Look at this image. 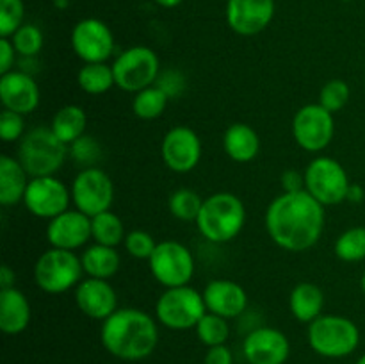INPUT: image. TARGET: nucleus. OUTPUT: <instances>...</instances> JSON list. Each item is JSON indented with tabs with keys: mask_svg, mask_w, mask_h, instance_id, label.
Here are the masks:
<instances>
[{
	"mask_svg": "<svg viewBox=\"0 0 365 364\" xmlns=\"http://www.w3.org/2000/svg\"><path fill=\"white\" fill-rule=\"evenodd\" d=\"M324 220L323 203L302 189L278 195L267 206L264 223L274 245L287 252H305L321 239Z\"/></svg>",
	"mask_w": 365,
	"mask_h": 364,
	"instance_id": "obj_1",
	"label": "nucleus"
},
{
	"mask_svg": "<svg viewBox=\"0 0 365 364\" xmlns=\"http://www.w3.org/2000/svg\"><path fill=\"white\" fill-rule=\"evenodd\" d=\"M100 339L110 355L121 360H143L157 348L159 328L148 313L125 307L102 321Z\"/></svg>",
	"mask_w": 365,
	"mask_h": 364,
	"instance_id": "obj_2",
	"label": "nucleus"
},
{
	"mask_svg": "<svg viewBox=\"0 0 365 364\" xmlns=\"http://www.w3.org/2000/svg\"><path fill=\"white\" fill-rule=\"evenodd\" d=\"M200 234L210 243H228L237 238L246 223V207L234 193L221 191L203 198L196 218Z\"/></svg>",
	"mask_w": 365,
	"mask_h": 364,
	"instance_id": "obj_3",
	"label": "nucleus"
},
{
	"mask_svg": "<svg viewBox=\"0 0 365 364\" xmlns=\"http://www.w3.org/2000/svg\"><path fill=\"white\" fill-rule=\"evenodd\" d=\"M68 156V145H64L50 127H36L25 132L18 145V156L21 166L29 177H48L63 168Z\"/></svg>",
	"mask_w": 365,
	"mask_h": 364,
	"instance_id": "obj_4",
	"label": "nucleus"
},
{
	"mask_svg": "<svg viewBox=\"0 0 365 364\" xmlns=\"http://www.w3.org/2000/svg\"><path fill=\"white\" fill-rule=\"evenodd\" d=\"M310 348L323 357L341 359L359 348L360 330L353 320L339 314H321L309 323L307 330Z\"/></svg>",
	"mask_w": 365,
	"mask_h": 364,
	"instance_id": "obj_5",
	"label": "nucleus"
},
{
	"mask_svg": "<svg viewBox=\"0 0 365 364\" xmlns=\"http://www.w3.org/2000/svg\"><path fill=\"white\" fill-rule=\"evenodd\" d=\"M84 268L81 257L70 250L52 248L38 257L34 264V282L48 295H61L77 288L82 280Z\"/></svg>",
	"mask_w": 365,
	"mask_h": 364,
	"instance_id": "obj_6",
	"label": "nucleus"
},
{
	"mask_svg": "<svg viewBox=\"0 0 365 364\" xmlns=\"http://www.w3.org/2000/svg\"><path fill=\"white\" fill-rule=\"evenodd\" d=\"M205 313L207 305L203 300V293L191 288L189 284L168 288L155 302L157 321L171 330L196 328Z\"/></svg>",
	"mask_w": 365,
	"mask_h": 364,
	"instance_id": "obj_7",
	"label": "nucleus"
},
{
	"mask_svg": "<svg viewBox=\"0 0 365 364\" xmlns=\"http://www.w3.org/2000/svg\"><path fill=\"white\" fill-rule=\"evenodd\" d=\"M110 66L118 88L134 95L155 84L160 75L159 57L152 49L143 45L123 50Z\"/></svg>",
	"mask_w": 365,
	"mask_h": 364,
	"instance_id": "obj_8",
	"label": "nucleus"
},
{
	"mask_svg": "<svg viewBox=\"0 0 365 364\" xmlns=\"http://www.w3.org/2000/svg\"><path fill=\"white\" fill-rule=\"evenodd\" d=\"M305 189L323 206H337L344 202L349 189L348 171L334 157H314L303 171Z\"/></svg>",
	"mask_w": 365,
	"mask_h": 364,
	"instance_id": "obj_9",
	"label": "nucleus"
},
{
	"mask_svg": "<svg viewBox=\"0 0 365 364\" xmlns=\"http://www.w3.org/2000/svg\"><path fill=\"white\" fill-rule=\"evenodd\" d=\"M153 278L164 288L187 285L195 275V257L191 250L180 241L166 239L157 243L152 257L148 259Z\"/></svg>",
	"mask_w": 365,
	"mask_h": 364,
	"instance_id": "obj_10",
	"label": "nucleus"
},
{
	"mask_svg": "<svg viewBox=\"0 0 365 364\" xmlns=\"http://www.w3.org/2000/svg\"><path fill=\"white\" fill-rule=\"evenodd\" d=\"M71 202L75 209L89 218L110 211L114 202V184L102 168H82L71 182Z\"/></svg>",
	"mask_w": 365,
	"mask_h": 364,
	"instance_id": "obj_11",
	"label": "nucleus"
},
{
	"mask_svg": "<svg viewBox=\"0 0 365 364\" xmlns=\"http://www.w3.org/2000/svg\"><path fill=\"white\" fill-rule=\"evenodd\" d=\"M335 134L334 113L321 103H307L292 118V138L307 152H321L331 143Z\"/></svg>",
	"mask_w": 365,
	"mask_h": 364,
	"instance_id": "obj_12",
	"label": "nucleus"
},
{
	"mask_svg": "<svg viewBox=\"0 0 365 364\" xmlns=\"http://www.w3.org/2000/svg\"><path fill=\"white\" fill-rule=\"evenodd\" d=\"M71 189L56 175L31 178L24 196V206L32 216L52 220L70 209Z\"/></svg>",
	"mask_w": 365,
	"mask_h": 364,
	"instance_id": "obj_13",
	"label": "nucleus"
},
{
	"mask_svg": "<svg viewBox=\"0 0 365 364\" xmlns=\"http://www.w3.org/2000/svg\"><path fill=\"white\" fill-rule=\"evenodd\" d=\"M71 49L84 63H106L114 52V36L98 18H84L71 31Z\"/></svg>",
	"mask_w": 365,
	"mask_h": 364,
	"instance_id": "obj_14",
	"label": "nucleus"
},
{
	"mask_svg": "<svg viewBox=\"0 0 365 364\" xmlns=\"http://www.w3.org/2000/svg\"><path fill=\"white\" fill-rule=\"evenodd\" d=\"M163 161L175 173H189L202 159V139L192 128L177 125L170 128L160 145Z\"/></svg>",
	"mask_w": 365,
	"mask_h": 364,
	"instance_id": "obj_15",
	"label": "nucleus"
},
{
	"mask_svg": "<svg viewBox=\"0 0 365 364\" xmlns=\"http://www.w3.org/2000/svg\"><path fill=\"white\" fill-rule=\"evenodd\" d=\"M242 353L250 364H285L291 343L278 328L257 327L242 341Z\"/></svg>",
	"mask_w": 365,
	"mask_h": 364,
	"instance_id": "obj_16",
	"label": "nucleus"
},
{
	"mask_svg": "<svg viewBox=\"0 0 365 364\" xmlns=\"http://www.w3.org/2000/svg\"><path fill=\"white\" fill-rule=\"evenodd\" d=\"M46 239L52 248L75 252L91 239V218L77 209H68L48 220Z\"/></svg>",
	"mask_w": 365,
	"mask_h": 364,
	"instance_id": "obj_17",
	"label": "nucleus"
},
{
	"mask_svg": "<svg viewBox=\"0 0 365 364\" xmlns=\"http://www.w3.org/2000/svg\"><path fill=\"white\" fill-rule=\"evenodd\" d=\"M274 0H228V27L239 36H255L271 24Z\"/></svg>",
	"mask_w": 365,
	"mask_h": 364,
	"instance_id": "obj_18",
	"label": "nucleus"
},
{
	"mask_svg": "<svg viewBox=\"0 0 365 364\" xmlns=\"http://www.w3.org/2000/svg\"><path fill=\"white\" fill-rule=\"evenodd\" d=\"M75 303L82 314L103 321L118 310V295L109 280L86 277L75 288Z\"/></svg>",
	"mask_w": 365,
	"mask_h": 364,
	"instance_id": "obj_19",
	"label": "nucleus"
},
{
	"mask_svg": "<svg viewBox=\"0 0 365 364\" xmlns=\"http://www.w3.org/2000/svg\"><path fill=\"white\" fill-rule=\"evenodd\" d=\"M0 102L4 109L31 114L39 106V88L31 74L13 70L0 75Z\"/></svg>",
	"mask_w": 365,
	"mask_h": 364,
	"instance_id": "obj_20",
	"label": "nucleus"
},
{
	"mask_svg": "<svg viewBox=\"0 0 365 364\" xmlns=\"http://www.w3.org/2000/svg\"><path fill=\"white\" fill-rule=\"evenodd\" d=\"M203 300L209 313L223 316L227 320L239 318L248 307V293L239 282L228 278L210 280L203 289Z\"/></svg>",
	"mask_w": 365,
	"mask_h": 364,
	"instance_id": "obj_21",
	"label": "nucleus"
},
{
	"mask_svg": "<svg viewBox=\"0 0 365 364\" xmlns=\"http://www.w3.org/2000/svg\"><path fill=\"white\" fill-rule=\"evenodd\" d=\"M31 323V303L18 288L0 289V330L7 335L24 332Z\"/></svg>",
	"mask_w": 365,
	"mask_h": 364,
	"instance_id": "obj_22",
	"label": "nucleus"
},
{
	"mask_svg": "<svg viewBox=\"0 0 365 364\" xmlns=\"http://www.w3.org/2000/svg\"><path fill=\"white\" fill-rule=\"evenodd\" d=\"M31 177L16 157H0V203L4 207L24 202Z\"/></svg>",
	"mask_w": 365,
	"mask_h": 364,
	"instance_id": "obj_23",
	"label": "nucleus"
},
{
	"mask_svg": "<svg viewBox=\"0 0 365 364\" xmlns=\"http://www.w3.org/2000/svg\"><path fill=\"white\" fill-rule=\"evenodd\" d=\"M223 150L235 163H250L259 156L260 138L248 123H234L225 131Z\"/></svg>",
	"mask_w": 365,
	"mask_h": 364,
	"instance_id": "obj_24",
	"label": "nucleus"
},
{
	"mask_svg": "<svg viewBox=\"0 0 365 364\" xmlns=\"http://www.w3.org/2000/svg\"><path fill=\"white\" fill-rule=\"evenodd\" d=\"M324 293L314 282H299L289 296V309L302 323H312L323 314Z\"/></svg>",
	"mask_w": 365,
	"mask_h": 364,
	"instance_id": "obj_25",
	"label": "nucleus"
},
{
	"mask_svg": "<svg viewBox=\"0 0 365 364\" xmlns=\"http://www.w3.org/2000/svg\"><path fill=\"white\" fill-rule=\"evenodd\" d=\"M81 261L84 273L88 277L103 278V280H109L110 277H114L121 266V257L118 250L114 246L98 245V243H93L91 246H88L82 252Z\"/></svg>",
	"mask_w": 365,
	"mask_h": 364,
	"instance_id": "obj_26",
	"label": "nucleus"
},
{
	"mask_svg": "<svg viewBox=\"0 0 365 364\" xmlns=\"http://www.w3.org/2000/svg\"><path fill=\"white\" fill-rule=\"evenodd\" d=\"M86 125H88L86 111L75 103L61 107L50 121V128L53 134L68 146L86 134Z\"/></svg>",
	"mask_w": 365,
	"mask_h": 364,
	"instance_id": "obj_27",
	"label": "nucleus"
},
{
	"mask_svg": "<svg viewBox=\"0 0 365 364\" xmlns=\"http://www.w3.org/2000/svg\"><path fill=\"white\" fill-rule=\"evenodd\" d=\"M77 84L88 95H103L116 86L113 66L107 63H84L77 74Z\"/></svg>",
	"mask_w": 365,
	"mask_h": 364,
	"instance_id": "obj_28",
	"label": "nucleus"
},
{
	"mask_svg": "<svg viewBox=\"0 0 365 364\" xmlns=\"http://www.w3.org/2000/svg\"><path fill=\"white\" fill-rule=\"evenodd\" d=\"M125 238H127V232H125L123 221L113 211H106L91 218V239L98 245L116 248L125 241Z\"/></svg>",
	"mask_w": 365,
	"mask_h": 364,
	"instance_id": "obj_29",
	"label": "nucleus"
},
{
	"mask_svg": "<svg viewBox=\"0 0 365 364\" xmlns=\"http://www.w3.org/2000/svg\"><path fill=\"white\" fill-rule=\"evenodd\" d=\"M170 96L159 88V86H148L134 95L132 100V111L141 120H157L166 111Z\"/></svg>",
	"mask_w": 365,
	"mask_h": 364,
	"instance_id": "obj_30",
	"label": "nucleus"
},
{
	"mask_svg": "<svg viewBox=\"0 0 365 364\" xmlns=\"http://www.w3.org/2000/svg\"><path fill=\"white\" fill-rule=\"evenodd\" d=\"M202 206V196L189 188L177 189V191L171 193L170 200H168V209L180 221H196Z\"/></svg>",
	"mask_w": 365,
	"mask_h": 364,
	"instance_id": "obj_31",
	"label": "nucleus"
},
{
	"mask_svg": "<svg viewBox=\"0 0 365 364\" xmlns=\"http://www.w3.org/2000/svg\"><path fill=\"white\" fill-rule=\"evenodd\" d=\"M335 256L344 263L365 259V227H351L342 232L334 245Z\"/></svg>",
	"mask_w": 365,
	"mask_h": 364,
	"instance_id": "obj_32",
	"label": "nucleus"
},
{
	"mask_svg": "<svg viewBox=\"0 0 365 364\" xmlns=\"http://www.w3.org/2000/svg\"><path fill=\"white\" fill-rule=\"evenodd\" d=\"M196 335H198L200 341L203 345L210 346H217V345H225L230 335V327H228V320L223 316H217V314L209 313L207 310L205 316L198 321L196 325Z\"/></svg>",
	"mask_w": 365,
	"mask_h": 364,
	"instance_id": "obj_33",
	"label": "nucleus"
},
{
	"mask_svg": "<svg viewBox=\"0 0 365 364\" xmlns=\"http://www.w3.org/2000/svg\"><path fill=\"white\" fill-rule=\"evenodd\" d=\"M14 49L21 57H36L43 49V32L32 24H24L11 36Z\"/></svg>",
	"mask_w": 365,
	"mask_h": 364,
	"instance_id": "obj_34",
	"label": "nucleus"
},
{
	"mask_svg": "<svg viewBox=\"0 0 365 364\" xmlns=\"http://www.w3.org/2000/svg\"><path fill=\"white\" fill-rule=\"evenodd\" d=\"M71 159L81 168H95L102 159V146L93 136L84 134L68 146Z\"/></svg>",
	"mask_w": 365,
	"mask_h": 364,
	"instance_id": "obj_35",
	"label": "nucleus"
},
{
	"mask_svg": "<svg viewBox=\"0 0 365 364\" xmlns=\"http://www.w3.org/2000/svg\"><path fill=\"white\" fill-rule=\"evenodd\" d=\"M349 96H351V91H349L348 82H344L342 79H331L321 88L319 103L324 109L335 114L344 109L346 103L349 102Z\"/></svg>",
	"mask_w": 365,
	"mask_h": 364,
	"instance_id": "obj_36",
	"label": "nucleus"
},
{
	"mask_svg": "<svg viewBox=\"0 0 365 364\" xmlns=\"http://www.w3.org/2000/svg\"><path fill=\"white\" fill-rule=\"evenodd\" d=\"M21 0H0V38H11L24 25Z\"/></svg>",
	"mask_w": 365,
	"mask_h": 364,
	"instance_id": "obj_37",
	"label": "nucleus"
},
{
	"mask_svg": "<svg viewBox=\"0 0 365 364\" xmlns=\"http://www.w3.org/2000/svg\"><path fill=\"white\" fill-rule=\"evenodd\" d=\"M123 245L130 257H134V259L148 261L150 257H152L153 250H155L157 241L153 239V236L148 234L146 231H132L127 234Z\"/></svg>",
	"mask_w": 365,
	"mask_h": 364,
	"instance_id": "obj_38",
	"label": "nucleus"
},
{
	"mask_svg": "<svg viewBox=\"0 0 365 364\" xmlns=\"http://www.w3.org/2000/svg\"><path fill=\"white\" fill-rule=\"evenodd\" d=\"M25 136L24 114L4 109L0 114V138L6 143L20 141Z\"/></svg>",
	"mask_w": 365,
	"mask_h": 364,
	"instance_id": "obj_39",
	"label": "nucleus"
},
{
	"mask_svg": "<svg viewBox=\"0 0 365 364\" xmlns=\"http://www.w3.org/2000/svg\"><path fill=\"white\" fill-rule=\"evenodd\" d=\"M155 86H159L170 98H177V96L185 89V79L184 75L177 70L164 71V74L159 75Z\"/></svg>",
	"mask_w": 365,
	"mask_h": 364,
	"instance_id": "obj_40",
	"label": "nucleus"
},
{
	"mask_svg": "<svg viewBox=\"0 0 365 364\" xmlns=\"http://www.w3.org/2000/svg\"><path fill=\"white\" fill-rule=\"evenodd\" d=\"M16 54L11 38H0V75L13 71Z\"/></svg>",
	"mask_w": 365,
	"mask_h": 364,
	"instance_id": "obj_41",
	"label": "nucleus"
},
{
	"mask_svg": "<svg viewBox=\"0 0 365 364\" xmlns=\"http://www.w3.org/2000/svg\"><path fill=\"white\" fill-rule=\"evenodd\" d=\"M205 364H234V355L227 345L210 346L205 353Z\"/></svg>",
	"mask_w": 365,
	"mask_h": 364,
	"instance_id": "obj_42",
	"label": "nucleus"
},
{
	"mask_svg": "<svg viewBox=\"0 0 365 364\" xmlns=\"http://www.w3.org/2000/svg\"><path fill=\"white\" fill-rule=\"evenodd\" d=\"M282 188L284 193H296L305 189V177L298 170H285L282 173Z\"/></svg>",
	"mask_w": 365,
	"mask_h": 364,
	"instance_id": "obj_43",
	"label": "nucleus"
},
{
	"mask_svg": "<svg viewBox=\"0 0 365 364\" xmlns=\"http://www.w3.org/2000/svg\"><path fill=\"white\" fill-rule=\"evenodd\" d=\"M14 282H16V275H14V271L11 270V266H7V264H2V268H0V289L16 288Z\"/></svg>",
	"mask_w": 365,
	"mask_h": 364,
	"instance_id": "obj_44",
	"label": "nucleus"
},
{
	"mask_svg": "<svg viewBox=\"0 0 365 364\" xmlns=\"http://www.w3.org/2000/svg\"><path fill=\"white\" fill-rule=\"evenodd\" d=\"M365 196V191L364 188L360 184H349V189H348V195H346V200L351 203H360L364 200Z\"/></svg>",
	"mask_w": 365,
	"mask_h": 364,
	"instance_id": "obj_45",
	"label": "nucleus"
},
{
	"mask_svg": "<svg viewBox=\"0 0 365 364\" xmlns=\"http://www.w3.org/2000/svg\"><path fill=\"white\" fill-rule=\"evenodd\" d=\"M157 4H159V6H163V7H168V9H171V7H177V6H180L182 2H184V0H155Z\"/></svg>",
	"mask_w": 365,
	"mask_h": 364,
	"instance_id": "obj_46",
	"label": "nucleus"
},
{
	"mask_svg": "<svg viewBox=\"0 0 365 364\" xmlns=\"http://www.w3.org/2000/svg\"><path fill=\"white\" fill-rule=\"evenodd\" d=\"M53 2H56L57 7H66L68 0H53Z\"/></svg>",
	"mask_w": 365,
	"mask_h": 364,
	"instance_id": "obj_47",
	"label": "nucleus"
},
{
	"mask_svg": "<svg viewBox=\"0 0 365 364\" xmlns=\"http://www.w3.org/2000/svg\"><path fill=\"white\" fill-rule=\"evenodd\" d=\"M360 288H362V291L365 293V271H364L362 278H360Z\"/></svg>",
	"mask_w": 365,
	"mask_h": 364,
	"instance_id": "obj_48",
	"label": "nucleus"
},
{
	"mask_svg": "<svg viewBox=\"0 0 365 364\" xmlns=\"http://www.w3.org/2000/svg\"><path fill=\"white\" fill-rule=\"evenodd\" d=\"M356 364H365V353H364V355H362V357H360V359H359V360H356Z\"/></svg>",
	"mask_w": 365,
	"mask_h": 364,
	"instance_id": "obj_49",
	"label": "nucleus"
},
{
	"mask_svg": "<svg viewBox=\"0 0 365 364\" xmlns=\"http://www.w3.org/2000/svg\"><path fill=\"white\" fill-rule=\"evenodd\" d=\"M346 2H349V0H346Z\"/></svg>",
	"mask_w": 365,
	"mask_h": 364,
	"instance_id": "obj_50",
	"label": "nucleus"
}]
</instances>
